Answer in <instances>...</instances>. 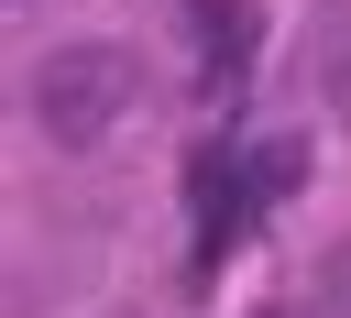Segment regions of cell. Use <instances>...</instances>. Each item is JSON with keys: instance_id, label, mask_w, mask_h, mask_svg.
Returning a JSON list of instances; mask_svg holds the SVG:
<instances>
[{"instance_id": "6da1fadb", "label": "cell", "mask_w": 351, "mask_h": 318, "mask_svg": "<svg viewBox=\"0 0 351 318\" xmlns=\"http://www.w3.org/2000/svg\"><path fill=\"white\" fill-rule=\"evenodd\" d=\"M132 99H143V55H132V44H55V55L33 66V132H44L55 154L110 143V132L132 121Z\"/></svg>"}, {"instance_id": "7a4b0ae2", "label": "cell", "mask_w": 351, "mask_h": 318, "mask_svg": "<svg viewBox=\"0 0 351 318\" xmlns=\"http://www.w3.org/2000/svg\"><path fill=\"white\" fill-rule=\"evenodd\" d=\"M296 77H307L318 110L351 121V0H318V11L296 22Z\"/></svg>"}, {"instance_id": "3957f363", "label": "cell", "mask_w": 351, "mask_h": 318, "mask_svg": "<svg viewBox=\"0 0 351 318\" xmlns=\"http://www.w3.org/2000/svg\"><path fill=\"white\" fill-rule=\"evenodd\" d=\"M186 22H197L208 77H230V66H241V44H252V11H241V0H186Z\"/></svg>"}, {"instance_id": "277c9868", "label": "cell", "mask_w": 351, "mask_h": 318, "mask_svg": "<svg viewBox=\"0 0 351 318\" xmlns=\"http://www.w3.org/2000/svg\"><path fill=\"white\" fill-rule=\"evenodd\" d=\"M296 175H307V143L296 132H274L252 164H241V186H252V208H274V197H296Z\"/></svg>"}, {"instance_id": "5b68a950", "label": "cell", "mask_w": 351, "mask_h": 318, "mask_svg": "<svg viewBox=\"0 0 351 318\" xmlns=\"http://www.w3.org/2000/svg\"><path fill=\"white\" fill-rule=\"evenodd\" d=\"M318 318H351V230L318 252Z\"/></svg>"}, {"instance_id": "8992f818", "label": "cell", "mask_w": 351, "mask_h": 318, "mask_svg": "<svg viewBox=\"0 0 351 318\" xmlns=\"http://www.w3.org/2000/svg\"><path fill=\"white\" fill-rule=\"evenodd\" d=\"M252 318H296V307H252Z\"/></svg>"}]
</instances>
